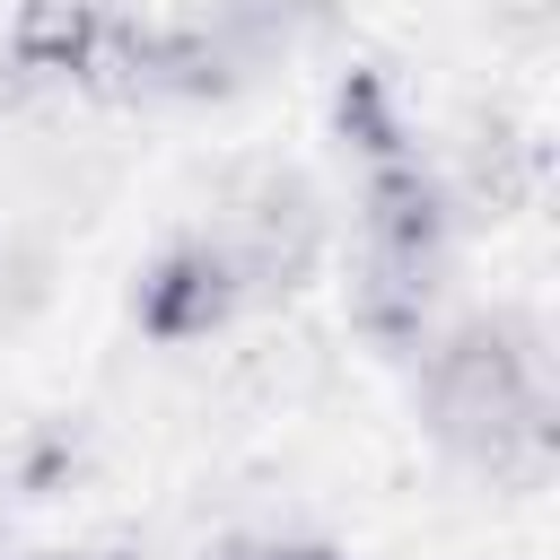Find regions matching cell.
<instances>
[{
	"label": "cell",
	"mask_w": 560,
	"mask_h": 560,
	"mask_svg": "<svg viewBox=\"0 0 560 560\" xmlns=\"http://www.w3.org/2000/svg\"><path fill=\"white\" fill-rule=\"evenodd\" d=\"M420 411L429 429L490 464V472H516V464H542L551 446V376H542V332L525 315H464L455 332L429 341V368H420Z\"/></svg>",
	"instance_id": "1"
},
{
	"label": "cell",
	"mask_w": 560,
	"mask_h": 560,
	"mask_svg": "<svg viewBox=\"0 0 560 560\" xmlns=\"http://www.w3.org/2000/svg\"><path fill=\"white\" fill-rule=\"evenodd\" d=\"M228 262L245 289H298L306 262L324 254V201L306 175L289 166H254L236 192H228V228H219Z\"/></svg>",
	"instance_id": "2"
},
{
	"label": "cell",
	"mask_w": 560,
	"mask_h": 560,
	"mask_svg": "<svg viewBox=\"0 0 560 560\" xmlns=\"http://www.w3.org/2000/svg\"><path fill=\"white\" fill-rule=\"evenodd\" d=\"M236 298H245V280H236L228 245L219 236H192V245L158 254V271L140 280V324L158 341H201V332H219L236 315Z\"/></svg>",
	"instance_id": "3"
},
{
	"label": "cell",
	"mask_w": 560,
	"mask_h": 560,
	"mask_svg": "<svg viewBox=\"0 0 560 560\" xmlns=\"http://www.w3.org/2000/svg\"><path fill=\"white\" fill-rule=\"evenodd\" d=\"M446 228H455L446 184L420 158H385L368 175V245H385V254H446Z\"/></svg>",
	"instance_id": "4"
},
{
	"label": "cell",
	"mask_w": 560,
	"mask_h": 560,
	"mask_svg": "<svg viewBox=\"0 0 560 560\" xmlns=\"http://www.w3.org/2000/svg\"><path fill=\"white\" fill-rule=\"evenodd\" d=\"M438 271H446V254H385V245H368L359 271H350V315L368 332H385V341H420V324L438 306Z\"/></svg>",
	"instance_id": "5"
},
{
	"label": "cell",
	"mask_w": 560,
	"mask_h": 560,
	"mask_svg": "<svg viewBox=\"0 0 560 560\" xmlns=\"http://www.w3.org/2000/svg\"><path fill=\"white\" fill-rule=\"evenodd\" d=\"M96 35H105L96 0H26L18 26H9V61L26 79H79L88 52H96Z\"/></svg>",
	"instance_id": "6"
},
{
	"label": "cell",
	"mask_w": 560,
	"mask_h": 560,
	"mask_svg": "<svg viewBox=\"0 0 560 560\" xmlns=\"http://www.w3.org/2000/svg\"><path fill=\"white\" fill-rule=\"evenodd\" d=\"M341 140H350V149H368L376 166H385V158H402V122H394V96H385V79H376V70H350V88H341Z\"/></svg>",
	"instance_id": "7"
},
{
	"label": "cell",
	"mask_w": 560,
	"mask_h": 560,
	"mask_svg": "<svg viewBox=\"0 0 560 560\" xmlns=\"http://www.w3.org/2000/svg\"><path fill=\"white\" fill-rule=\"evenodd\" d=\"M35 298H44V254H26V245L0 254V315H26Z\"/></svg>",
	"instance_id": "8"
}]
</instances>
